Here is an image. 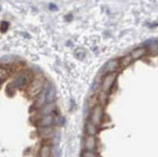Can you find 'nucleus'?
<instances>
[{"mask_svg": "<svg viewBox=\"0 0 158 157\" xmlns=\"http://www.w3.org/2000/svg\"><path fill=\"white\" fill-rule=\"evenodd\" d=\"M55 94H56V91L54 87H49L48 91H46V103H53L55 98Z\"/></svg>", "mask_w": 158, "mask_h": 157, "instance_id": "nucleus-11", "label": "nucleus"}, {"mask_svg": "<svg viewBox=\"0 0 158 157\" xmlns=\"http://www.w3.org/2000/svg\"><path fill=\"white\" fill-rule=\"evenodd\" d=\"M85 149L87 151H94L96 149V138L94 136H89L85 139Z\"/></svg>", "mask_w": 158, "mask_h": 157, "instance_id": "nucleus-7", "label": "nucleus"}, {"mask_svg": "<svg viewBox=\"0 0 158 157\" xmlns=\"http://www.w3.org/2000/svg\"><path fill=\"white\" fill-rule=\"evenodd\" d=\"M51 156V148L48 144L42 145L40 150L39 157H50Z\"/></svg>", "mask_w": 158, "mask_h": 157, "instance_id": "nucleus-13", "label": "nucleus"}, {"mask_svg": "<svg viewBox=\"0 0 158 157\" xmlns=\"http://www.w3.org/2000/svg\"><path fill=\"white\" fill-rule=\"evenodd\" d=\"M85 131L89 136H95L97 133V130L95 125L91 122H88L85 126Z\"/></svg>", "mask_w": 158, "mask_h": 157, "instance_id": "nucleus-12", "label": "nucleus"}, {"mask_svg": "<svg viewBox=\"0 0 158 157\" xmlns=\"http://www.w3.org/2000/svg\"><path fill=\"white\" fill-rule=\"evenodd\" d=\"M146 53V48L144 47H138V48L134 49L132 51L131 53V59H138L140 58L143 57L145 54Z\"/></svg>", "mask_w": 158, "mask_h": 157, "instance_id": "nucleus-6", "label": "nucleus"}, {"mask_svg": "<svg viewBox=\"0 0 158 157\" xmlns=\"http://www.w3.org/2000/svg\"><path fill=\"white\" fill-rule=\"evenodd\" d=\"M40 134L42 137H47L52 134V127H41L40 128Z\"/></svg>", "mask_w": 158, "mask_h": 157, "instance_id": "nucleus-14", "label": "nucleus"}, {"mask_svg": "<svg viewBox=\"0 0 158 157\" xmlns=\"http://www.w3.org/2000/svg\"><path fill=\"white\" fill-rule=\"evenodd\" d=\"M120 66V61L119 59H111L107 62L104 66V71L107 73H115Z\"/></svg>", "mask_w": 158, "mask_h": 157, "instance_id": "nucleus-4", "label": "nucleus"}, {"mask_svg": "<svg viewBox=\"0 0 158 157\" xmlns=\"http://www.w3.org/2000/svg\"><path fill=\"white\" fill-rule=\"evenodd\" d=\"M102 117H103V109L101 107V106H96L92 111L90 122L95 125L96 126H97L102 122L101 121Z\"/></svg>", "mask_w": 158, "mask_h": 157, "instance_id": "nucleus-2", "label": "nucleus"}, {"mask_svg": "<svg viewBox=\"0 0 158 157\" xmlns=\"http://www.w3.org/2000/svg\"><path fill=\"white\" fill-rule=\"evenodd\" d=\"M115 77H116V73H108L106 76L104 77V78L103 79V81H102V84H101L103 92H108L109 90L111 89L112 84L115 80Z\"/></svg>", "mask_w": 158, "mask_h": 157, "instance_id": "nucleus-3", "label": "nucleus"}, {"mask_svg": "<svg viewBox=\"0 0 158 157\" xmlns=\"http://www.w3.org/2000/svg\"><path fill=\"white\" fill-rule=\"evenodd\" d=\"M29 81L28 80V76L25 75V74H22L17 77L14 81V86L17 87V88H22L24 87L25 84H27V82Z\"/></svg>", "mask_w": 158, "mask_h": 157, "instance_id": "nucleus-9", "label": "nucleus"}, {"mask_svg": "<svg viewBox=\"0 0 158 157\" xmlns=\"http://www.w3.org/2000/svg\"><path fill=\"white\" fill-rule=\"evenodd\" d=\"M55 108V105L54 103H48L44 104L42 107H41V114L44 116V115H48V114H52L53 111Z\"/></svg>", "mask_w": 158, "mask_h": 157, "instance_id": "nucleus-8", "label": "nucleus"}, {"mask_svg": "<svg viewBox=\"0 0 158 157\" xmlns=\"http://www.w3.org/2000/svg\"><path fill=\"white\" fill-rule=\"evenodd\" d=\"M99 100L101 101V103L102 104H105L107 103V100H108V96H107V92H101V93L100 94V96H99Z\"/></svg>", "mask_w": 158, "mask_h": 157, "instance_id": "nucleus-17", "label": "nucleus"}, {"mask_svg": "<svg viewBox=\"0 0 158 157\" xmlns=\"http://www.w3.org/2000/svg\"><path fill=\"white\" fill-rule=\"evenodd\" d=\"M53 122H54V117L52 116V114L44 115L39 121V126L40 127H48V126H51Z\"/></svg>", "mask_w": 158, "mask_h": 157, "instance_id": "nucleus-5", "label": "nucleus"}, {"mask_svg": "<svg viewBox=\"0 0 158 157\" xmlns=\"http://www.w3.org/2000/svg\"><path fill=\"white\" fill-rule=\"evenodd\" d=\"M82 157H100L98 153H96L94 151H87L85 150L82 153Z\"/></svg>", "mask_w": 158, "mask_h": 157, "instance_id": "nucleus-16", "label": "nucleus"}, {"mask_svg": "<svg viewBox=\"0 0 158 157\" xmlns=\"http://www.w3.org/2000/svg\"><path fill=\"white\" fill-rule=\"evenodd\" d=\"M10 75V71L5 67H0V81H4L8 78Z\"/></svg>", "mask_w": 158, "mask_h": 157, "instance_id": "nucleus-15", "label": "nucleus"}, {"mask_svg": "<svg viewBox=\"0 0 158 157\" xmlns=\"http://www.w3.org/2000/svg\"><path fill=\"white\" fill-rule=\"evenodd\" d=\"M46 103V91L42 90L38 94V98L36 100L35 106L37 108H41Z\"/></svg>", "mask_w": 158, "mask_h": 157, "instance_id": "nucleus-10", "label": "nucleus"}, {"mask_svg": "<svg viewBox=\"0 0 158 157\" xmlns=\"http://www.w3.org/2000/svg\"><path fill=\"white\" fill-rule=\"evenodd\" d=\"M43 81L41 79H34L32 83L30 84L29 88V94L31 96H35L38 95L39 93L42 91L43 89Z\"/></svg>", "mask_w": 158, "mask_h": 157, "instance_id": "nucleus-1", "label": "nucleus"}]
</instances>
